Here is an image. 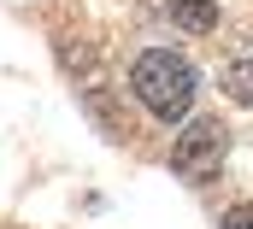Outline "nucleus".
Segmentation results:
<instances>
[{"instance_id": "f257e3e1", "label": "nucleus", "mask_w": 253, "mask_h": 229, "mask_svg": "<svg viewBox=\"0 0 253 229\" xmlns=\"http://www.w3.org/2000/svg\"><path fill=\"white\" fill-rule=\"evenodd\" d=\"M129 88L135 100L153 117H183L194 106V65L183 53H165V47H147L129 71Z\"/></svg>"}, {"instance_id": "f03ea898", "label": "nucleus", "mask_w": 253, "mask_h": 229, "mask_svg": "<svg viewBox=\"0 0 253 229\" xmlns=\"http://www.w3.org/2000/svg\"><path fill=\"white\" fill-rule=\"evenodd\" d=\"M224 147H230V129L218 117H194L189 129L177 135V147H171V165H177V176H189V182H206V176L224 165Z\"/></svg>"}, {"instance_id": "7ed1b4c3", "label": "nucleus", "mask_w": 253, "mask_h": 229, "mask_svg": "<svg viewBox=\"0 0 253 229\" xmlns=\"http://www.w3.org/2000/svg\"><path fill=\"white\" fill-rule=\"evenodd\" d=\"M165 6V18L177 24V30H189V36H206L212 24H218V0H159Z\"/></svg>"}, {"instance_id": "20e7f679", "label": "nucleus", "mask_w": 253, "mask_h": 229, "mask_svg": "<svg viewBox=\"0 0 253 229\" xmlns=\"http://www.w3.org/2000/svg\"><path fill=\"white\" fill-rule=\"evenodd\" d=\"M224 94L230 100H242V106H253V47L242 59H230L224 65Z\"/></svg>"}, {"instance_id": "39448f33", "label": "nucleus", "mask_w": 253, "mask_h": 229, "mask_svg": "<svg viewBox=\"0 0 253 229\" xmlns=\"http://www.w3.org/2000/svg\"><path fill=\"white\" fill-rule=\"evenodd\" d=\"M224 229H253V206H230L224 212Z\"/></svg>"}]
</instances>
